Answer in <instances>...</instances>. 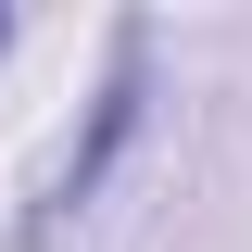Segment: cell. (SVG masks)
Wrapping results in <instances>:
<instances>
[{
    "label": "cell",
    "instance_id": "2",
    "mask_svg": "<svg viewBox=\"0 0 252 252\" xmlns=\"http://www.w3.org/2000/svg\"><path fill=\"white\" fill-rule=\"evenodd\" d=\"M0 51H13V13H0Z\"/></svg>",
    "mask_w": 252,
    "mask_h": 252
},
{
    "label": "cell",
    "instance_id": "1",
    "mask_svg": "<svg viewBox=\"0 0 252 252\" xmlns=\"http://www.w3.org/2000/svg\"><path fill=\"white\" fill-rule=\"evenodd\" d=\"M139 51H152V38H139V26H114V76H101L89 139H76V152H63V177H51V215H63V202H89V189L114 177V152L139 139Z\"/></svg>",
    "mask_w": 252,
    "mask_h": 252
}]
</instances>
